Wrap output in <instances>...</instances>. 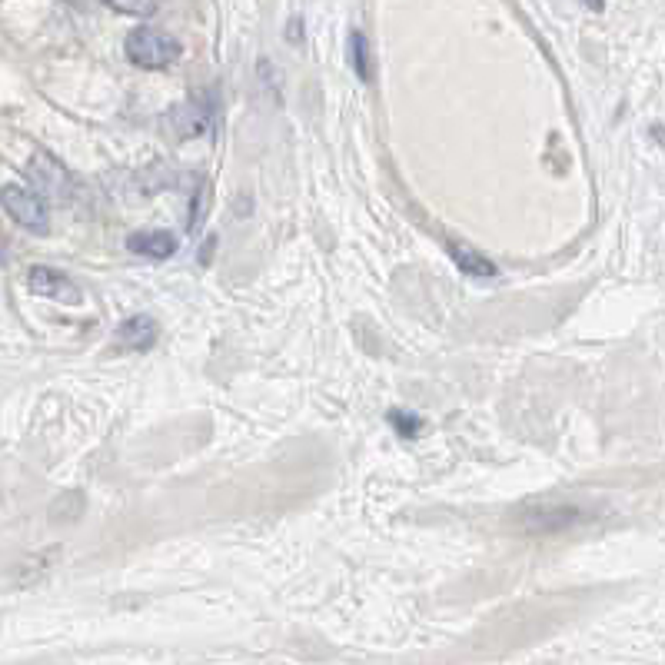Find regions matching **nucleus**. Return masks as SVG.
Listing matches in <instances>:
<instances>
[{
	"label": "nucleus",
	"instance_id": "obj_1",
	"mask_svg": "<svg viewBox=\"0 0 665 665\" xmlns=\"http://www.w3.org/2000/svg\"><path fill=\"white\" fill-rule=\"evenodd\" d=\"M124 50H127L130 64H137L143 70H163V67L177 64V57L183 54L180 40L170 37V34H163V30H157V27L130 30Z\"/></svg>",
	"mask_w": 665,
	"mask_h": 665
},
{
	"label": "nucleus",
	"instance_id": "obj_2",
	"mask_svg": "<svg viewBox=\"0 0 665 665\" xmlns=\"http://www.w3.org/2000/svg\"><path fill=\"white\" fill-rule=\"evenodd\" d=\"M27 180H30V190L37 193L40 200H57L64 203L70 200V173L64 170V163H60L57 157H50V153L37 150L34 157H30L27 163Z\"/></svg>",
	"mask_w": 665,
	"mask_h": 665
},
{
	"label": "nucleus",
	"instance_id": "obj_3",
	"mask_svg": "<svg viewBox=\"0 0 665 665\" xmlns=\"http://www.w3.org/2000/svg\"><path fill=\"white\" fill-rule=\"evenodd\" d=\"M167 127L177 140H197V137H210L213 127H217V117H213L210 100L190 97L170 110Z\"/></svg>",
	"mask_w": 665,
	"mask_h": 665
},
{
	"label": "nucleus",
	"instance_id": "obj_4",
	"mask_svg": "<svg viewBox=\"0 0 665 665\" xmlns=\"http://www.w3.org/2000/svg\"><path fill=\"white\" fill-rule=\"evenodd\" d=\"M0 203H4V210H7L10 217H14L24 230H30V233H47V230H50L47 207H44V200H40L34 190L10 183V187L0 190Z\"/></svg>",
	"mask_w": 665,
	"mask_h": 665
},
{
	"label": "nucleus",
	"instance_id": "obj_5",
	"mask_svg": "<svg viewBox=\"0 0 665 665\" xmlns=\"http://www.w3.org/2000/svg\"><path fill=\"white\" fill-rule=\"evenodd\" d=\"M27 286L37 296H44V300H57V303H67V306H77L80 300H84V293L77 290V283L67 280L64 273L50 270V266H34L30 276H27Z\"/></svg>",
	"mask_w": 665,
	"mask_h": 665
},
{
	"label": "nucleus",
	"instance_id": "obj_6",
	"mask_svg": "<svg viewBox=\"0 0 665 665\" xmlns=\"http://www.w3.org/2000/svg\"><path fill=\"white\" fill-rule=\"evenodd\" d=\"M153 343H157V323L150 316H130L114 336L117 350H150Z\"/></svg>",
	"mask_w": 665,
	"mask_h": 665
},
{
	"label": "nucleus",
	"instance_id": "obj_7",
	"mask_svg": "<svg viewBox=\"0 0 665 665\" xmlns=\"http://www.w3.org/2000/svg\"><path fill=\"white\" fill-rule=\"evenodd\" d=\"M127 247L133 253H140V257H150V260H170L173 253L180 250V243L173 233H163V230H137L133 237L127 240Z\"/></svg>",
	"mask_w": 665,
	"mask_h": 665
},
{
	"label": "nucleus",
	"instance_id": "obj_8",
	"mask_svg": "<svg viewBox=\"0 0 665 665\" xmlns=\"http://www.w3.org/2000/svg\"><path fill=\"white\" fill-rule=\"evenodd\" d=\"M449 253H453V260H456L459 270L469 273V276H496L499 273L496 263L486 260L483 253L473 250L469 243H449Z\"/></svg>",
	"mask_w": 665,
	"mask_h": 665
},
{
	"label": "nucleus",
	"instance_id": "obj_9",
	"mask_svg": "<svg viewBox=\"0 0 665 665\" xmlns=\"http://www.w3.org/2000/svg\"><path fill=\"white\" fill-rule=\"evenodd\" d=\"M350 57H353V70L356 77L366 80L370 84L373 80V57H370V40H366L360 30H353L350 34Z\"/></svg>",
	"mask_w": 665,
	"mask_h": 665
},
{
	"label": "nucleus",
	"instance_id": "obj_10",
	"mask_svg": "<svg viewBox=\"0 0 665 665\" xmlns=\"http://www.w3.org/2000/svg\"><path fill=\"white\" fill-rule=\"evenodd\" d=\"M104 4H110L114 10H120V14H130V17H150L160 0H104Z\"/></svg>",
	"mask_w": 665,
	"mask_h": 665
},
{
	"label": "nucleus",
	"instance_id": "obj_11",
	"mask_svg": "<svg viewBox=\"0 0 665 665\" xmlns=\"http://www.w3.org/2000/svg\"><path fill=\"white\" fill-rule=\"evenodd\" d=\"M390 423L396 426L399 436H416L419 429H423V419L413 416V413H399V409H393L390 413Z\"/></svg>",
	"mask_w": 665,
	"mask_h": 665
},
{
	"label": "nucleus",
	"instance_id": "obj_12",
	"mask_svg": "<svg viewBox=\"0 0 665 665\" xmlns=\"http://www.w3.org/2000/svg\"><path fill=\"white\" fill-rule=\"evenodd\" d=\"M586 4H589L592 10H602V0H586Z\"/></svg>",
	"mask_w": 665,
	"mask_h": 665
}]
</instances>
